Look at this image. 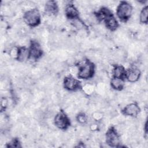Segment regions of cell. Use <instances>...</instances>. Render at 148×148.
<instances>
[{
	"instance_id": "cell-1",
	"label": "cell",
	"mask_w": 148,
	"mask_h": 148,
	"mask_svg": "<svg viewBox=\"0 0 148 148\" xmlns=\"http://www.w3.org/2000/svg\"><path fill=\"white\" fill-rule=\"evenodd\" d=\"M95 72V65L88 59L84 60L83 64L79 67L77 74L78 79L87 80L93 77Z\"/></svg>"
},
{
	"instance_id": "cell-2",
	"label": "cell",
	"mask_w": 148,
	"mask_h": 148,
	"mask_svg": "<svg viewBox=\"0 0 148 148\" xmlns=\"http://www.w3.org/2000/svg\"><path fill=\"white\" fill-rule=\"evenodd\" d=\"M23 20L29 27L34 28L38 26L41 23V14L38 9L34 8L25 12Z\"/></svg>"
},
{
	"instance_id": "cell-3",
	"label": "cell",
	"mask_w": 148,
	"mask_h": 148,
	"mask_svg": "<svg viewBox=\"0 0 148 148\" xmlns=\"http://www.w3.org/2000/svg\"><path fill=\"white\" fill-rule=\"evenodd\" d=\"M133 12L132 5L127 1H120L116 8V15L119 19L124 23L129 20Z\"/></svg>"
},
{
	"instance_id": "cell-4",
	"label": "cell",
	"mask_w": 148,
	"mask_h": 148,
	"mask_svg": "<svg viewBox=\"0 0 148 148\" xmlns=\"http://www.w3.org/2000/svg\"><path fill=\"white\" fill-rule=\"evenodd\" d=\"M106 143L110 147H120V136L116 128L110 127L105 134Z\"/></svg>"
},
{
	"instance_id": "cell-5",
	"label": "cell",
	"mask_w": 148,
	"mask_h": 148,
	"mask_svg": "<svg viewBox=\"0 0 148 148\" xmlns=\"http://www.w3.org/2000/svg\"><path fill=\"white\" fill-rule=\"evenodd\" d=\"M54 123L57 128L61 130H66L71 125L68 116L62 110H60L54 116Z\"/></svg>"
},
{
	"instance_id": "cell-6",
	"label": "cell",
	"mask_w": 148,
	"mask_h": 148,
	"mask_svg": "<svg viewBox=\"0 0 148 148\" xmlns=\"http://www.w3.org/2000/svg\"><path fill=\"white\" fill-rule=\"evenodd\" d=\"M64 88L69 91H76L82 89L81 82L72 75L66 76L63 80Z\"/></svg>"
},
{
	"instance_id": "cell-7",
	"label": "cell",
	"mask_w": 148,
	"mask_h": 148,
	"mask_svg": "<svg viewBox=\"0 0 148 148\" xmlns=\"http://www.w3.org/2000/svg\"><path fill=\"white\" fill-rule=\"evenodd\" d=\"M102 21L104 22L106 28L110 31H116L119 27V22L111 10L105 14Z\"/></svg>"
},
{
	"instance_id": "cell-8",
	"label": "cell",
	"mask_w": 148,
	"mask_h": 148,
	"mask_svg": "<svg viewBox=\"0 0 148 148\" xmlns=\"http://www.w3.org/2000/svg\"><path fill=\"white\" fill-rule=\"evenodd\" d=\"M29 50L30 58L34 60H38L43 55V51L42 46L40 43L35 40H32L30 42Z\"/></svg>"
},
{
	"instance_id": "cell-9",
	"label": "cell",
	"mask_w": 148,
	"mask_h": 148,
	"mask_svg": "<svg viewBox=\"0 0 148 148\" xmlns=\"http://www.w3.org/2000/svg\"><path fill=\"white\" fill-rule=\"evenodd\" d=\"M140 112V108L136 102H132L127 105L122 110L121 113L126 116L136 117Z\"/></svg>"
},
{
	"instance_id": "cell-10",
	"label": "cell",
	"mask_w": 148,
	"mask_h": 148,
	"mask_svg": "<svg viewBox=\"0 0 148 148\" xmlns=\"http://www.w3.org/2000/svg\"><path fill=\"white\" fill-rule=\"evenodd\" d=\"M65 14L66 17L71 21L79 17V11L72 1L69 2L65 5Z\"/></svg>"
},
{
	"instance_id": "cell-11",
	"label": "cell",
	"mask_w": 148,
	"mask_h": 148,
	"mask_svg": "<svg viewBox=\"0 0 148 148\" xmlns=\"http://www.w3.org/2000/svg\"><path fill=\"white\" fill-rule=\"evenodd\" d=\"M30 58L29 48L25 46H18L16 53V60L20 62L27 61Z\"/></svg>"
},
{
	"instance_id": "cell-12",
	"label": "cell",
	"mask_w": 148,
	"mask_h": 148,
	"mask_svg": "<svg viewBox=\"0 0 148 148\" xmlns=\"http://www.w3.org/2000/svg\"><path fill=\"white\" fill-rule=\"evenodd\" d=\"M45 13L49 16L57 15L59 11L57 2L56 1H47L44 8Z\"/></svg>"
},
{
	"instance_id": "cell-13",
	"label": "cell",
	"mask_w": 148,
	"mask_h": 148,
	"mask_svg": "<svg viewBox=\"0 0 148 148\" xmlns=\"http://www.w3.org/2000/svg\"><path fill=\"white\" fill-rule=\"evenodd\" d=\"M141 75L140 71L134 66H132L127 70V74L125 79L131 83H135L137 82Z\"/></svg>"
},
{
	"instance_id": "cell-14",
	"label": "cell",
	"mask_w": 148,
	"mask_h": 148,
	"mask_svg": "<svg viewBox=\"0 0 148 148\" xmlns=\"http://www.w3.org/2000/svg\"><path fill=\"white\" fill-rule=\"evenodd\" d=\"M126 74L127 70H125L124 66L120 64L113 65L112 77L125 80L126 77Z\"/></svg>"
},
{
	"instance_id": "cell-15",
	"label": "cell",
	"mask_w": 148,
	"mask_h": 148,
	"mask_svg": "<svg viewBox=\"0 0 148 148\" xmlns=\"http://www.w3.org/2000/svg\"><path fill=\"white\" fill-rule=\"evenodd\" d=\"M125 80L112 77L110 79V87L114 90L121 91L124 87Z\"/></svg>"
},
{
	"instance_id": "cell-16",
	"label": "cell",
	"mask_w": 148,
	"mask_h": 148,
	"mask_svg": "<svg viewBox=\"0 0 148 148\" xmlns=\"http://www.w3.org/2000/svg\"><path fill=\"white\" fill-rule=\"evenodd\" d=\"M148 7L145 6L140 10L139 14V21L142 24H147L148 21Z\"/></svg>"
},
{
	"instance_id": "cell-17",
	"label": "cell",
	"mask_w": 148,
	"mask_h": 148,
	"mask_svg": "<svg viewBox=\"0 0 148 148\" xmlns=\"http://www.w3.org/2000/svg\"><path fill=\"white\" fill-rule=\"evenodd\" d=\"M71 24L75 28H76L79 30L85 29L87 28L86 25L84 24L83 21H82V20H81V18L80 17L72 20Z\"/></svg>"
},
{
	"instance_id": "cell-18",
	"label": "cell",
	"mask_w": 148,
	"mask_h": 148,
	"mask_svg": "<svg viewBox=\"0 0 148 148\" xmlns=\"http://www.w3.org/2000/svg\"><path fill=\"white\" fill-rule=\"evenodd\" d=\"M76 119L79 124H84L87 122L88 117L85 113L80 112L77 114V116L76 117Z\"/></svg>"
},
{
	"instance_id": "cell-19",
	"label": "cell",
	"mask_w": 148,
	"mask_h": 148,
	"mask_svg": "<svg viewBox=\"0 0 148 148\" xmlns=\"http://www.w3.org/2000/svg\"><path fill=\"white\" fill-rule=\"evenodd\" d=\"M8 147H21L20 142L18 138H13L6 145Z\"/></svg>"
}]
</instances>
